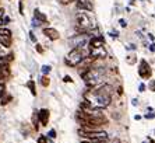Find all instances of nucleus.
I'll list each match as a JSON object with an SVG mask.
<instances>
[{
	"mask_svg": "<svg viewBox=\"0 0 155 143\" xmlns=\"http://www.w3.org/2000/svg\"><path fill=\"white\" fill-rule=\"evenodd\" d=\"M20 13H21V14H24V13H22V2H20Z\"/></svg>",
	"mask_w": 155,
	"mask_h": 143,
	"instance_id": "7c9ffc66",
	"label": "nucleus"
},
{
	"mask_svg": "<svg viewBox=\"0 0 155 143\" xmlns=\"http://www.w3.org/2000/svg\"><path fill=\"white\" fill-rule=\"evenodd\" d=\"M3 15H4V10H3V9H0V19H2Z\"/></svg>",
	"mask_w": 155,
	"mask_h": 143,
	"instance_id": "2f4dec72",
	"label": "nucleus"
},
{
	"mask_svg": "<svg viewBox=\"0 0 155 143\" xmlns=\"http://www.w3.org/2000/svg\"><path fill=\"white\" fill-rule=\"evenodd\" d=\"M138 74H140L143 79L151 76V70H150V66L147 65V62H145V60H141L140 69H138Z\"/></svg>",
	"mask_w": 155,
	"mask_h": 143,
	"instance_id": "423d86ee",
	"label": "nucleus"
},
{
	"mask_svg": "<svg viewBox=\"0 0 155 143\" xmlns=\"http://www.w3.org/2000/svg\"><path fill=\"white\" fill-rule=\"evenodd\" d=\"M38 143H48L46 136H39V138H38Z\"/></svg>",
	"mask_w": 155,
	"mask_h": 143,
	"instance_id": "6ab92c4d",
	"label": "nucleus"
},
{
	"mask_svg": "<svg viewBox=\"0 0 155 143\" xmlns=\"http://www.w3.org/2000/svg\"><path fill=\"white\" fill-rule=\"evenodd\" d=\"M84 59H85V56H84L83 49L73 48L71 51L69 52L67 58H66V65H69V66H78L80 63H83Z\"/></svg>",
	"mask_w": 155,
	"mask_h": 143,
	"instance_id": "7ed1b4c3",
	"label": "nucleus"
},
{
	"mask_svg": "<svg viewBox=\"0 0 155 143\" xmlns=\"http://www.w3.org/2000/svg\"><path fill=\"white\" fill-rule=\"evenodd\" d=\"M150 51H151V52H155V44H151V45H150Z\"/></svg>",
	"mask_w": 155,
	"mask_h": 143,
	"instance_id": "bb28decb",
	"label": "nucleus"
},
{
	"mask_svg": "<svg viewBox=\"0 0 155 143\" xmlns=\"http://www.w3.org/2000/svg\"><path fill=\"white\" fill-rule=\"evenodd\" d=\"M38 118H39L41 124H42V126H46L48 122H49V111L48 110H39V112H38Z\"/></svg>",
	"mask_w": 155,
	"mask_h": 143,
	"instance_id": "1a4fd4ad",
	"label": "nucleus"
},
{
	"mask_svg": "<svg viewBox=\"0 0 155 143\" xmlns=\"http://www.w3.org/2000/svg\"><path fill=\"white\" fill-rule=\"evenodd\" d=\"M2 20H3V26L7 24V22H10V19H8V17H4V19H2Z\"/></svg>",
	"mask_w": 155,
	"mask_h": 143,
	"instance_id": "a878e982",
	"label": "nucleus"
},
{
	"mask_svg": "<svg viewBox=\"0 0 155 143\" xmlns=\"http://www.w3.org/2000/svg\"><path fill=\"white\" fill-rule=\"evenodd\" d=\"M34 19L38 20L39 22H46L48 19H46V15L43 14V13H41L38 9H35V11H34Z\"/></svg>",
	"mask_w": 155,
	"mask_h": 143,
	"instance_id": "9d476101",
	"label": "nucleus"
},
{
	"mask_svg": "<svg viewBox=\"0 0 155 143\" xmlns=\"http://www.w3.org/2000/svg\"><path fill=\"white\" fill-rule=\"evenodd\" d=\"M63 80H64L66 81V83H71V77H70V76H64V77H63Z\"/></svg>",
	"mask_w": 155,
	"mask_h": 143,
	"instance_id": "412c9836",
	"label": "nucleus"
},
{
	"mask_svg": "<svg viewBox=\"0 0 155 143\" xmlns=\"http://www.w3.org/2000/svg\"><path fill=\"white\" fill-rule=\"evenodd\" d=\"M0 35H2V37L11 38V31L8 28H3V27H0Z\"/></svg>",
	"mask_w": 155,
	"mask_h": 143,
	"instance_id": "f8f14e48",
	"label": "nucleus"
},
{
	"mask_svg": "<svg viewBox=\"0 0 155 143\" xmlns=\"http://www.w3.org/2000/svg\"><path fill=\"white\" fill-rule=\"evenodd\" d=\"M43 34H45V35H46L49 39H52V41H56V39H59V38H60L59 31H58V29H54V28H52V27L43 28Z\"/></svg>",
	"mask_w": 155,
	"mask_h": 143,
	"instance_id": "39448f33",
	"label": "nucleus"
},
{
	"mask_svg": "<svg viewBox=\"0 0 155 143\" xmlns=\"http://www.w3.org/2000/svg\"><path fill=\"white\" fill-rule=\"evenodd\" d=\"M2 26H3V20L0 19V27H2Z\"/></svg>",
	"mask_w": 155,
	"mask_h": 143,
	"instance_id": "473e14b6",
	"label": "nucleus"
},
{
	"mask_svg": "<svg viewBox=\"0 0 155 143\" xmlns=\"http://www.w3.org/2000/svg\"><path fill=\"white\" fill-rule=\"evenodd\" d=\"M119 24H120V26H122V27H126V26H127V22L124 21V20H123V19H120V20H119Z\"/></svg>",
	"mask_w": 155,
	"mask_h": 143,
	"instance_id": "b1692460",
	"label": "nucleus"
},
{
	"mask_svg": "<svg viewBox=\"0 0 155 143\" xmlns=\"http://www.w3.org/2000/svg\"><path fill=\"white\" fill-rule=\"evenodd\" d=\"M138 88H140V91H144V90H145V86L144 84H140V87H138Z\"/></svg>",
	"mask_w": 155,
	"mask_h": 143,
	"instance_id": "c756f323",
	"label": "nucleus"
},
{
	"mask_svg": "<svg viewBox=\"0 0 155 143\" xmlns=\"http://www.w3.org/2000/svg\"><path fill=\"white\" fill-rule=\"evenodd\" d=\"M51 69H52V67L49 66V65H43L42 69H41V70H42V73H43V74H48L49 72H51Z\"/></svg>",
	"mask_w": 155,
	"mask_h": 143,
	"instance_id": "2eb2a0df",
	"label": "nucleus"
},
{
	"mask_svg": "<svg viewBox=\"0 0 155 143\" xmlns=\"http://www.w3.org/2000/svg\"><path fill=\"white\" fill-rule=\"evenodd\" d=\"M48 136H49V138H52V139H54V138H56V131H54V129H51V131H49V133H48Z\"/></svg>",
	"mask_w": 155,
	"mask_h": 143,
	"instance_id": "a211bd4d",
	"label": "nucleus"
},
{
	"mask_svg": "<svg viewBox=\"0 0 155 143\" xmlns=\"http://www.w3.org/2000/svg\"><path fill=\"white\" fill-rule=\"evenodd\" d=\"M77 7L80 10H87V11H92V3L91 0H77Z\"/></svg>",
	"mask_w": 155,
	"mask_h": 143,
	"instance_id": "6e6552de",
	"label": "nucleus"
},
{
	"mask_svg": "<svg viewBox=\"0 0 155 143\" xmlns=\"http://www.w3.org/2000/svg\"><path fill=\"white\" fill-rule=\"evenodd\" d=\"M59 2H60L61 4H67V3H69V2H70V0H59Z\"/></svg>",
	"mask_w": 155,
	"mask_h": 143,
	"instance_id": "c85d7f7f",
	"label": "nucleus"
},
{
	"mask_svg": "<svg viewBox=\"0 0 155 143\" xmlns=\"http://www.w3.org/2000/svg\"><path fill=\"white\" fill-rule=\"evenodd\" d=\"M41 83H42V86H45V87H46V86H49V79H48V77H42V79H41Z\"/></svg>",
	"mask_w": 155,
	"mask_h": 143,
	"instance_id": "f3484780",
	"label": "nucleus"
},
{
	"mask_svg": "<svg viewBox=\"0 0 155 143\" xmlns=\"http://www.w3.org/2000/svg\"><path fill=\"white\" fill-rule=\"evenodd\" d=\"M145 118H155V114L152 112V114H147L145 115Z\"/></svg>",
	"mask_w": 155,
	"mask_h": 143,
	"instance_id": "cd10ccee",
	"label": "nucleus"
},
{
	"mask_svg": "<svg viewBox=\"0 0 155 143\" xmlns=\"http://www.w3.org/2000/svg\"><path fill=\"white\" fill-rule=\"evenodd\" d=\"M70 45L73 48H77V49H83V46H85L87 42H88V38H87L85 34H78V35H74L73 38L69 39Z\"/></svg>",
	"mask_w": 155,
	"mask_h": 143,
	"instance_id": "20e7f679",
	"label": "nucleus"
},
{
	"mask_svg": "<svg viewBox=\"0 0 155 143\" xmlns=\"http://www.w3.org/2000/svg\"><path fill=\"white\" fill-rule=\"evenodd\" d=\"M104 74L105 69H102V67H85V72L80 73V76H83V79L85 80V83L88 86L95 87V86L102 83Z\"/></svg>",
	"mask_w": 155,
	"mask_h": 143,
	"instance_id": "f257e3e1",
	"label": "nucleus"
},
{
	"mask_svg": "<svg viewBox=\"0 0 155 143\" xmlns=\"http://www.w3.org/2000/svg\"><path fill=\"white\" fill-rule=\"evenodd\" d=\"M36 51L39 52V53H43V49L41 48V45H39V44H36Z\"/></svg>",
	"mask_w": 155,
	"mask_h": 143,
	"instance_id": "393cba45",
	"label": "nucleus"
},
{
	"mask_svg": "<svg viewBox=\"0 0 155 143\" xmlns=\"http://www.w3.org/2000/svg\"><path fill=\"white\" fill-rule=\"evenodd\" d=\"M6 55H7V51H6V48H4L3 45H0V59H3Z\"/></svg>",
	"mask_w": 155,
	"mask_h": 143,
	"instance_id": "4468645a",
	"label": "nucleus"
},
{
	"mask_svg": "<svg viewBox=\"0 0 155 143\" xmlns=\"http://www.w3.org/2000/svg\"><path fill=\"white\" fill-rule=\"evenodd\" d=\"M130 4H134V0H130Z\"/></svg>",
	"mask_w": 155,
	"mask_h": 143,
	"instance_id": "72a5a7b5",
	"label": "nucleus"
},
{
	"mask_svg": "<svg viewBox=\"0 0 155 143\" xmlns=\"http://www.w3.org/2000/svg\"><path fill=\"white\" fill-rule=\"evenodd\" d=\"M105 46V41L102 37H92L90 39V49H95V48Z\"/></svg>",
	"mask_w": 155,
	"mask_h": 143,
	"instance_id": "0eeeda50",
	"label": "nucleus"
},
{
	"mask_svg": "<svg viewBox=\"0 0 155 143\" xmlns=\"http://www.w3.org/2000/svg\"><path fill=\"white\" fill-rule=\"evenodd\" d=\"M6 94V84L4 83H0V98Z\"/></svg>",
	"mask_w": 155,
	"mask_h": 143,
	"instance_id": "dca6fc26",
	"label": "nucleus"
},
{
	"mask_svg": "<svg viewBox=\"0 0 155 143\" xmlns=\"http://www.w3.org/2000/svg\"><path fill=\"white\" fill-rule=\"evenodd\" d=\"M0 45H3L4 48H8L11 45V38L8 37H2L0 35Z\"/></svg>",
	"mask_w": 155,
	"mask_h": 143,
	"instance_id": "9b49d317",
	"label": "nucleus"
},
{
	"mask_svg": "<svg viewBox=\"0 0 155 143\" xmlns=\"http://www.w3.org/2000/svg\"><path fill=\"white\" fill-rule=\"evenodd\" d=\"M148 87L151 88L152 91H155V80H152V81H151V83H150V86H148Z\"/></svg>",
	"mask_w": 155,
	"mask_h": 143,
	"instance_id": "aec40b11",
	"label": "nucleus"
},
{
	"mask_svg": "<svg viewBox=\"0 0 155 143\" xmlns=\"http://www.w3.org/2000/svg\"><path fill=\"white\" fill-rule=\"evenodd\" d=\"M76 20H77L78 28L81 29V32H90L91 29L95 28L94 20H91V17L87 13H78L76 15Z\"/></svg>",
	"mask_w": 155,
	"mask_h": 143,
	"instance_id": "f03ea898",
	"label": "nucleus"
},
{
	"mask_svg": "<svg viewBox=\"0 0 155 143\" xmlns=\"http://www.w3.org/2000/svg\"><path fill=\"white\" fill-rule=\"evenodd\" d=\"M29 87V90H31V93H32V95H36V90H35V83H34L32 80L28 81V84H27Z\"/></svg>",
	"mask_w": 155,
	"mask_h": 143,
	"instance_id": "ddd939ff",
	"label": "nucleus"
},
{
	"mask_svg": "<svg viewBox=\"0 0 155 143\" xmlns=\"http://www.w3.org/2000/svg\"><path fill=\"white\" fill-rule=\"evenodd\" d=\"M32 26H34V27H39V26H41V22L38 21V20L34 19V20H32Z\"/></svg>",
	"mask_w": 155,
	"mask_h": 143,
	"instance_id": "5701e85b",
	"label": "nucleus"
},
{
	"mask_svg": "<svg viewBox=\"0 0 155 143\" xmlns=\"http://www.w3.org/2000/svg\"><path fill=\"white\" fill-rule=\"evenodd\" d=\"M29 39L32 41V42H36V38H35V35H34V32H29Z\"/></svg>",
	"mask_w": 155,
	"mask_h": 143,
	"instance_id": "4be33fe9",
	"label": "nucleus"
}]
</instances>
